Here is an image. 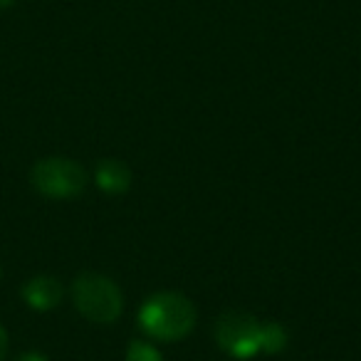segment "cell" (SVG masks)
<instances>
[{"label":"cell","instance_id":"ba28073f","mask_svg":"<svg viewBox=\"0 0 361 361\" xmlns=\"http://www.w3.org/2000/svg\"><path fill=\"white\" fill-rule=\"evenodd\" d=\"M126 361H164L159 349H154L146 341H131L129 351H126Z\"/></svg>","mask_w":361,"mask_h":361},{"label":"cell","instance_id":"5b68a950","mask_svg":"<svg viewBox=\"0 0 361 361\" xmlns=\"http://www.w3.org/2000/svg\"><path fill=\"white\" fill-rule=\"evenodd\" d=\"M62 295H65V290H62L60 280L50 275H37L23 285V300L35 312L55 310L62 302Z\"/></svg>","mask_w":361,"mask_h":361},{"label":"cell","instance_id":"3957f363","mask_svg":"<svg viewBox=\"0 0 361 361\" xmlns=\"http://www.w3.org/2000/svg\"><path fill=\"white\" fill-rule=\"evenodd\" d=\"M30 183L47 198H75L85 191L87 171L72 159L50 156L32 166Z\"/></svg>","mask_w":361,"mask_h":361},{"label":"cell","instance_id":"8992f818","mask_svg":"<svg viewBox=\"0 0 361 361\" xmlns=\"http://www.w3.org/2000/svg\"><path fill=\"white\" fill-rule=\"evenodd\" d=\"M97 186L102 188L104 193H126L131 186V171L126 169V164L116 159H106L97 164Z\"/></svg>","mask_w":361,"mask_h":361},{"label":"cell","instance_id":"9c48e42d","mask_svg":"<svg viewBox=\"0 0 361 361\" xmlns=\"http://www.w3.org/2000/svg\"><path fill=\"white\" fill-rule=\"evenodd\" d=\"M6 354H8V331L0 324V361L6 359Z\"/></svg>","mask_w":361,"mask_h":361},{"label":"cell","instance_id":"7a4b0ae2","mask_svg":"<svg viewBox=\"0 0 361 361\" xmlns=\"http://www.w3.org/2000/svg\"><path fill=\"white\" fill-rule=\"evenodd\" d=\"M72 300L80 314L94 324H111L121 314V290L104 275L85 272L72 282Z\"/></svg>","mask_w":361,"mask_h":361},{"label":"cell","instance_id":"7c38bea8","mask_svg":"<svg viewBox=\"0 0 361 361\" xmlns=\"http://www.w3.org/2000/svg\"><path fill=\"white\" fill-rule=\"evenodd\" d=\"M0 277H3V270H0Z\"/></svg>","mask_w":361,"mask_h":361},{"label":"cell","instance_id":"277c9868","mask_svg":"<svg viewBox=\"0 0 361 361\" xmlns=\"http://www.w3.org/2000/svg\"><path fill=\"white\" fill-rule=\"evenodd\" d=\"M260 331L262 322H257L247 312L233 310L221 314L216 324V339L228 354L238 356V359H250L260 351Z\"/></svg>","mask_w":361,"mask_h":361},{"label":"cell","instance_id":"30bf717a","mask_svg":"<svg viewBox=\"0 0 361 361\" xmlns=\"http://www.w3.org/2000/svg\"><path fill=\"white\" fill-rule=\"evenodd\" d=\"M18 361H47V356H42L40 351H25L18 356Z\"/></svg>","mask_w":361,"mask_h":361},{"label":"cell","instance_id":"52a82bcc","mask_svg":"<svg viewBox=\"0 0 361 361\" xmlns=\"http://www.w3.org/2000/svg\"><path fill=\"white\" fill-rule=\"evenodd\" d=\"M285 344H287V331L282 329L280 324H275V322L262 324L260 351H265V354H277L280 349H285Z\"/></svg>","mask_w":361,"mask_h":361},{"label":"cell","instance_id":"8fae6325","mask_svg":"<svg viewBox=\"0 0 361 361\" xmlns=\"http://www.w3.org/2000/svg\"><path fill=\"white\" fill-rule=\"evenodd\" d=\"M13 0H0V6H11Z\"/></svg>","mask_w":361,"mask_h":361},{"label":"cell","instance_id":"6da1fadb","mask_svg":"<svg viewBox=\"0 0 361 361\" xmlns=\"http://www.w3.org/2000/svg\"><path fill=\"white\" fill-rule=\"evenodd\" d=\"M139 324L154 339L178 341L196 326V307L178 292H159L144 302Z\"/></svg>","mask_w":361,"mask_h":361}]
</instances>
